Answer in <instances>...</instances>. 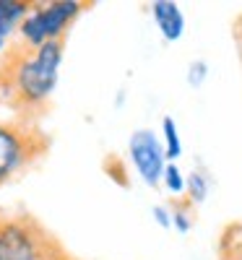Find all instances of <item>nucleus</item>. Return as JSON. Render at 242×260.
Returning <instances> with one entry per match:
<instances>
[{
  "label": "nucleus",
  "instance_id": "f8f14e48",
  "mask_svg": "<svg viewBox=\"0 0 242 260\" xmlns=\"http://www.w3.org/2000/svg\"><path fill=\"white\" fill-rule=\"evenodd\" d=\"M206 76H208V65H206L203 60H195V62L190 65V71H188V83L198 89V86L206 81Z\"/></svg>",
  "mask_w": 242,
  "mask_h": 260
},
{
  "label": "nucleus",
  "instance_id": "6e6552de",
  "mask_svg": "<svg viewBox=\"0 0 242 260\" xmlns=\"http://www.w3.org/2000/svg\"><path fill=\"white\" fill-rule=\"evenodd\" d=\"M162 130H164V156L167 161H177L180 154H183V141H180V133H177V122L174 117H162Z\"/></svg>",
  "mask_w": 242,
  "mask_h": 260
},
{
  "label": "nucleus",
  "instance_id": "0eeeda50",
  "mask_svg": "<svg viewBox=\"0 0 242 260\" xmlns=\"http://www.w3.org/2000/svg\"><path fill=\"white\" fill-rule=\"evenodd\" d=\"M29 11L32 3H26V0H0V55L8 47L11 34L18 29V24Z\"/></svg>",
  "mask_w": 242,
  "mask_h": 260
},
{
  "label": "nucleus",
  "instance_id": "7ed1b4c3",
  "mask_svg": "<svg viewBox=\"0 0 242 260\" xmlns=\"http://www.w3.org/2000/svg\"><path fill=\"white\" fill-rule=\"evenodd\" d=\"M50 148V138L34 122H0V187L18 180Z\"/></svg>",
  "mask_w": 242,
  "mask_h": 260
},
{
  "label": "nucleus",
  "instance_id": "f257e3e1",
  "mask_svg": "<svg viewBox=\"0 0 242 260\" xmlns=\"http://www.w3.org/2000/svg\"><path fill=\"white\" fill-rule=\"evenodd\" d=\"M63 57L65 39L47 42L42 47L13 42L0 55V96L24 122H32L45 112L50 96L57 89Z\"/></svg>",
  "mask_w": 242,
  "mask_h": 260
},
{
  "label": "nucleus",
  "instance_id": "f03ea898",
  "mask_svg": "<svg viewBox=\"0 0 242 260\" xmlns=\"http://www.w3.org/2000/svg\"><path fill=\"white\" fill-rule=\"evenodd\" d=\"M0 260H73V257L34 219L0 213Z\"/></svg>",
  "mask_w": 242,
  "mask_h": 260
},
{
  "label": "nucleus",
  "instance_id": "9d476101",
  "mask_svg": "<svg viewBox=\"0 0 242 260\" xmlns=\"http://www.w3.org/2000/svg\"><path fill=\"white\" fill-rule=\"evenodd\" d=\"M162 182H164V187H167L172 195H183V192H185V175L180 172V167L174 164V161H167L164 175H162Z\"/></svg>",
  "mask_w": 242,
  "mask_h": 260
},
{
  "label": "nucleus",
  "instance_id": "1a4fd4ad",
  "mask_svg": "<svg viewBox=\"0 0 242 260\" xmlns=\"http://www.w3.org/2000/svg\"><path fill=\"white\" fill-rule=\"evenodd\" d=\"M185 192H188V203L190 206H198L206 201L208 195V180L203 172H193V175L185 180Z\"/></svg>",
  "mask_w": 242,
  "mask_h": 260
},
{
  "label": "nucleus",
  "instance_id": "ddd939ff",
  "mask_svg": "<svg viewBox=\"0 0 242 260\" xmlns=\"http://www.w3.org/2000/svg\"><path fill=\"white\" fill-rule=\"evenodd\" d=\"M154 219H157L159 226H164V229L172 226V213H169V208H164V206H154Z\"/></svg>",
  "mask_w": 242,
  "mask_h": 260
},
{
  "label": "nucleus",
  "instance_id": "20e7f679",
  "mask_svg": "<svg viewBox=\"0 0 242 260\" xmlns=\"http://www.w3.org/2000/svg\"><path fill=\"white\" fill-rule=\"evenodd\" d=\"M81 11L83 3L78 0H55V3H45L42 8H32L18 24V42L29 47H42L47 42L65 39V31L81 16Z\"/></svg>",
  "mask_w": 242,
  "mask_h": 260
},
{
  "label": "nucleus",
  "instance_id": "423d86ee",
  "mask_svg": "<svg viewBox=\"0 0 242 260\" xmlns=\"http://www.w3.org/2000/svg\"><path fill=\"white\" fill-rule=\"evenodd\" d=\"M151 18H154L159 34L167 42H177L185 34V16H183L180 6L172 3V0H154L151 3Z\"/></svg>",
  "mask_w": 242,
  "mask_h": 260
},
{
  "label": "nucleus",
  "instance_id": "9b49d317",
  "mask_svg": "<svg viewBox=\"0 0 242 260\" xmlns=\"http://www.w3.org/2000/svg\"><path fill=\"white\" fill-rule=\"evenodd\" d=\"M172 213V226L177 229L180 234H185V232H190V226H193V213H190V203H180L174 211H169Z\"/></svg>",
  "mask_w": 242,
  "mask_h": 260
},
{
  "label": "nucleus",
  "instance_id": "39448f33",
  "mask_svg": "<svg viewBox=\"0 0 242 260\" xmlns=\"http://www.w3.org/2000/svg\"><path fill=\"white\" fill-rule=\"evenodd\" d=\"M128 156L133 161L138 177L148 185V187H157L162 182L164 175V167H167V156H164V146L157 138V133L148 127L136 130L128 141Z\"/></svg>",
  "mask_w": 242,
  "mask_h": 260
}]
</instances>
